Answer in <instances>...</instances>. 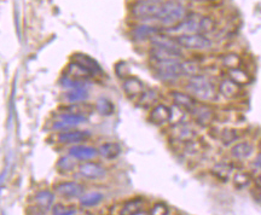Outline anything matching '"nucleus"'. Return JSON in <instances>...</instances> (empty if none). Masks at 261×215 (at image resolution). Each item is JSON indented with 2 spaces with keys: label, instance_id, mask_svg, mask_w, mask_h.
Segmentation results:
<instances>
[{
  "label": "nucleus",
  "instance_id": "f257e3e1",
  "mask_svg": "<svg viewBox=\"0 0 261 215\" xmlns=\"http://www.w3.org/2000/svg\"><path fill=\"white\" fill-rule=\"evenodd\" d=\"M151 69L157 79L161 80L162 82L173 83L184 76L183 67L178 58H166V60L151 58Z\"/></svg>",
  "mask_w": 261,
  "mask_h": 215
},
{
  "label": "nucleus",
  "instance_id": "f03ea898",
  "mask_svg": "<svg viewBox=\"0 0 261 215\" xmlns=\"http://www.w3.org/2000/svg\"><path fill=\"white\" fill-rule=\"evenodd\" d=\"M187 11L185 5L178 0H165L161 2L156 21L162 27L173 28L186 17Z\"/></svg>",
  "mask_w": 261,
  "mask_h": 215
},
{
  "label": "nucleus",
  "instance_id": "7ed1b4c3",
  "mask_svg": "<svg viewBox=\"0 0 261 215\" xmlns=\"http://www.w3.org/2000/svg\"><path fill=\"white\" fill-rule=\"evenodd\" d=\"M186 90L195 99L202 100V102H209L214 99L217 94L214 82L206 75H193L186 82Z\"/></svg>",
  "mask_w": 261,
  "mask_h": 215
},
{
  "label": "nucleus",
  "instance_id": "20e7f679",
  "mask_svg": "<svg viewBox=\"0 0 261 215\" xmlns=\"http://www.w3.org/2000/svg\"><path fill=\"white\" fill-rule=\"evenodd\" d=\"M176 43L181 49L193 50V51H206L213 46L212 40L207 35L201 33H192V34H178L175 36Z\"/></svg>",
  "mask_w": 261,
  "mask_h": 215
},
{
  "label": "nucleus",
  "instance_id": "39448f33",
  "mask_svg": "<svg viewBox=\"0 0 261 215\" xmlns=\"http://www.w3.org/2000/svg\"><path fill=\"white\" fill-rule=\"evenodd\" d=\"M160 6L161 2H147V1H137L132 6V15L138 19H144V21H150L154 19L156 21L157 15H159Z\"/></svg>",
  "mask_w": 261,
  "mask_h": 215
},
{
  "label": "nucleus",
  "instance_id": "423d86ee",
  "mask_svg": "<svg viewBox=\"0 0 261 215\" xmlns=\"http://www.w3.org/2000/svg\"><path fill=\"white\" fill-rule=\"evenodd\" d=\"M151 46L159 47V49L165 50V51L170 52L175 56V57H180L183 55V51H181V47L179 46V44L176 43L175 38H172L170 35L162 34L161 33H157L156 35H154L153 38L150 39Z\"/></svg>",
  "mask_w": 261,
  "mask_h": 215
},
{
  "label": "nucleus",
  "instance_id": "0eeeda50",
  "mask_svg": "<svg viewBox=\"0 0 261 215\" xmlns=\"http://www.w3.org/2000/svg\"><path fill=\"white\" fill-rule=\"evenodd\" d=\"M56 194L66 198H77L83 196L85 192V188L81 184L75 181H62L53 186Z\"/></svg>",
  "mask_w": 261,
  "mask_h": 215
},
{
  "label": "nucleus",
  "instance_id": "6e6552de",
  "mask_svg": "<svg viewBox=\"0 0 261 215\" xmlns=\"http://www.w3.org/2000/svg\"><path fill=\"white\" fill-rule=\"evenodd\" d=\"M79 173L87 180H100L106 177V170L100 164L89 161H85V163L79 166Z\"/></svg>",
  "mask_w": 261,
  "mask_h": 215
},
{
  "label": "nucleus",
  "instance_id": "1a4fd4ad",
  "mask_svg": "<svg viewBox=\"0 0 261 215\" xmlns=\"http://www.w3.org/2000/svg\"><path fill=\"white\" fill-rule=\"evenodd\" d=\"M193 120L201 127H209L215 117L214 109L206 104H197L192 110Z\"/></svg>",
  "mask_w": 261,
  "mask_h": 215
},
{
  "label": "nucleus",
  "instance_id": "9d476101",
  "mask_svg": "<svg viewBox=\"0 0 261 215\" xmlns=\"http://www.w3.org/2000/svg\"><path fill=\"white\" fill-rule=\"evenodd\" d=\"M87 121V117L85 115H80V114H70V113H64L62 114L60 120L55 122L53 128L55 130H61V131H69L72 128L77 127L78 125L83 124V122Z\"/></svg>",
  "mask_w": 261,
  "mask_h": 215
},
{
  "label": "nucleus",
  "instance_id": "9b49d317",
  "mask_svg": "<svg viewBox=\"0 0 261 215\" xmlns=\"http://www.w3.org/2000/svg\"><path fill=\"white\" fill-rule=\"evenodd\" d=\"M172 119V109L165 104H157L151 109L149 121L155 126H164Z\"/></svg>",
  "mask_w": 261,
  "mask_h": 215
},
{
  "label": "nucleus",
  "instance_id": "f8f14e48",
  "mask_svg": "<svg viewBox=\"0 0 261 215\" xmlns=\"http://www.w3.org/2000/svg\"><path fill=\"white\" fill-rule=\"evenodd\" d=\"M171 98H172L174 105L180 108L181 110L187 111V113H192V110L197 105V102L193 98L191 94L185 93L181 91H172L170 93Z\"/></svg>",
  "mask_w": 261,
  "mask_h": 215
},
{
  "label": "nucleus",
  "instance_id": "ddd939ff",
  "mask_svg": "<svg viewBox=\"0 0 261 215\" xmlns=\"http://www.w3.org/2000/svg\"><path fill=\"white\" fill-rule=\"evenodd\" d=\"M122 90L128 98H138L145 90L144 82L137 76H127L123 80Z\"/></svg>",
  "mask_w": 261,
  "mask_h": 215
},
{
  "label": "nucleus",
  "instance_id": "4468645a",
  "mask_svg": "<svg viewBox=\"0 0 261 215\" xmlns=\"http://www.w3.org/2000/svg\"><path fill=\"white\" fill-rule=\"evenodd\" d=\"M72 61L75 63H79L80 66H83L84 68L87 69L93 76L103 74V71L102 68H100L99 63H98L96 60H93L91 56L80 54V52H79V54H74L72 56Z\"/></svg>",
  "mask_w": 261,
  "mask_h": 215
},
{
  "label": "nucleus",
  "instance_id": "2eb2a0df",
  "mask_svg": "<svg viewBox=\"0 0 261 215\" xmlns=\"http://www.w3.org/2000/svg\"><path fill=\"white\" fill-rule=\"evenodd\" d=\"M70 157L80 161H91L98 156V150L88 145H74L69 149Z\"/></svg>",
  "mask_w": 261,
  "mask_h": 215
},
{
  "label": "nucleus",
  "instance_id": "dca6fc26",
  "mask_svg": "<svg viewBox=\"0 0 261 215\" xmlns=\"http://www.w3.org/2000/svg\"><path fill=\"white\" fill-rule=\"evenodd\" d=\"M172 137L179 143L187 144L192 142L196 137V132L186 124H178L172 128Z\"/></svg>",
  "mask_w": 261,
  "mask_h": 215
},
{
  "label": "nucleus",
  "instance_id": "f3484780",
  "mask_svg": "<svg viewBox=\"0 0 261 215\" xmlns=\"http://www.w3.org/2000/svg\"><path fill=\"white\" fill-rule=\"evenodd\" d=\"M157 33H161L159 27L149 26V24H138L131 30V36L134 41L150 40Z\"/></svg>",
  "mask_w": 261,
  "mask_h": 215
},
{
  "label": "nucleus",
  "instance_id": "a211bd4d",
  "mask_svg": "<svg viewBox=\"0 0 261 215\" xmlns=\"http://www.w3.org/2000/svg\"><path fill=\"white\" fill-rule=\"evenodd\" d=\"M91 137L88 132L85 131H63L58 136V142L62 144H78L86 142Z\"/></svg>",
  "mask_w": 261,
  "mask_h": 215
},
{
  "label": "nucleus",
  "instance_id": "6ab92c4d",
  "mask_svg": "<svg viewBox=\"0 0 261 215\" xmlns=\"http://www.w3.org/2000/svg\"><path fill=\"white\" fill-rule=\"evenodd\" d=\"M241 87H242V86L234 82L232 80L225 79L221 81L220 85H219V92H220L221 96L225 97V98L234 99L236 97L240 96Z\"/></svg>",
  "mask_w": 261,
  "mask_h": 215
},
{
  "label": "nucleus",
  "instance_id": "aec40b11",
  "mask_svg": "<svg viewBox=\"0 0 261 215\" xmlns=\"http://www.w3.org/2000/svg\"><path fill=\"white\" fill-rule=\"evenodd\" d=\"M254 152V146L249 142H241L235 144L231 149L232 157L238 161H244L249 158Z\"/></svg>",
  "mask_w": 261,
  "mask_h": 215
},
{
  "label": "nucleus",
  "instance_id": "412c9836",
  "mask_svg": "<svg viewBox=\"0 0 261 215\" xmlns=\"http://www.w3.org/2000/svg\"><path fill=\"white\" fill-rule=\"evenodd\" d=\"M66 75H68V76L72 77V79H75L79 81H86L91 79V77H94L93 75L87 71V69L84 68L83 66H80L79 63L73 62V61L69 63L68 68H67Z\"/></svg>",
  "mask_w": 261,
  "mask_h": 215
},
{
  "label": "nucleus",
  "instance_id": "4be33fe9",
  "mask_svg": "<svg viewBox=\"0 0 261 215\" xmlns=\"http://www.w3.org/2000/svg\"><path fill=\"white\" fill-rule=\"evenodd\" d=\"M232 172H234V166L227 162H218L212 168V174L223 183H226L231 178Z\"/></svg>",
  "mask_w": 261,
  "mask_h": 215
},
{
  "label": "nucleus",
  "instance_id": "5701e85b",
  "mask_svg": "<svg viewBox=\"0 0 261 215\" xmlns=\"http://www.w3.org/2000/svg\"><path fill=\"white\" fill-rule=\"evenodd\" d=\"M145 201L140 197L132 198V200L127 201V202L123 205V207L120 211V214L122 215H136V214H142L143 209H144Z\"/></svg>",
  "mask_w": 261,
  "mask_h": 215
},
{
  "label": "nucleus",
  "instance_id": "b1692460",
  "mask_svg": "<svg viewBox=\"0 0 261 215\" xmlns=\"http://www.w3.org/2000/svg\"><path fill=\"white\" fill-rule=\"evenodd\" d=\"M121 146L120 144L115 143V142H106L103 143L98 149V153L106 160H114V158L119 157L120 153H121Z\"/></svg>",
  "mask_w": 261,
  "mask_h": 215
},
{
  "label": "nucleus",
  "instance_id": "393cba45",
  "mask_svg": "<svg viewBox=\"0 0 261 215\" xmlns=\"http://www.w3.org/2000/svg\"><path fill=\"white\" fill-rule=\"evenodd\" d=\"M157 99H159V94H157L156 90L148 88V90L143 91V93L138 97V105L144 109H148L155 105Z\"/></svg>",
  "mask_w": 261,
  "mask_h": 215
},
{
  "label": "nucleus",
  "instance_id": "a878e982",
  "mask_svg": "<svg viewBox=\"0 0 261 215\" xmlns=\"http://www.w3.org/2000/svg\"><path fill=\"white\" fill-rule=\"evenodd\" d=\"M227 75H229L230 80L238 83L240 86L247 85V83H249L252 81L251 75H249L246 71L241 69L240 67H237V68H234V69H229Z\"/></svg>",
  "mask_w": 261,
  "mask_h": 215
},
{
  "label": "nucleus",
  "instance_id": "bb28decb",
  "mask_svg": "<svg viewBox=\"0 0 261 215\" xmlns=\"http://www.w3.org/2000/svg\"><path fill=\"white\" fill-rule=\"evenodd\" d=\"M36 205L40 207L43 211H47L53 206V201H55V195L49 190H43L39 191L35 196Z\"/></svg>",
  "mask_w": 261,
  "mask_h": 215
},
{
  "label": "nucleus",
  "instance_id": "cd10ccee",
  "mask_svg": "<svg viewBox=\"0 0 261 215\" xmlns=\"http://www.w3.org/2000/svg\"><path fill=\"white\" fill-rule=\"evenodd\" d=\"M96 110L102 116H111L115 113V105L110 99L100 97L96 102Z\"/></svg>",
  "mask_w": 261,
  "mask_h": 215
},
{
  "label": "nucleus",
  "instance_id": "c85d7f7f",
  "mask_svg": "<svg viewBox=\"0 0 261 215\" xmlns=\"http://www.w3.org/2000/svg\"><path fill=\"white\" fill-rule=\"evenodd\" d=\"M103 194H100V192H89V194H86L84 195L83 197H81L80 200V203L83 207H94L97 205H99L100 202L103 201Z\"/></svg>",
  "mask_w": 261,
  "mask_h": 215
},
{
  "label": "nucleus",
  "instance_id": "c756f323",
  "mask_svg": "<svg viewBox=\"0 0 261 215\" xmlns=\"http://www.w3.org/2000/svg\"><path fill=\"white\" fill-rule=\"evenodd\" d=\"M88 97V92L85 87H77L72 88L68 93H67V99L72 103H80L87 99Z\"/></svg>",
  "mask_w": 261,
  "mask_h": 215
},
{
  "label": "nucleus",
  "instance_id": "7c9ffc66",
  "mask_svg": "<svg viewBox=\"0 0 261 215\" xmlns=\"http://www.w3.org/2000/svg\"><path fill=\"white\" fill-rule=\"evenodd\" d=\"M241 63H242L241 57L237 54H234V52H229V54L224 55L223 58H221V64L227 69L237 68V67L241 66Z\"/></svg>",
  "mask_w": 261,
  "mask_h": 215
},
{
  "label": "nucleus",
  "instance_id": "2f4dec72",
  "mask_svg": "<svg viewBox=\"0 0 261 215\" xmlns=\"http://www.w3.org/2000/svg\"><path fill=\"white\" fill-rule=\"evenodd\" d=\"M220 138L224 145L229 146V145L236 143L237 139L240 138V136H238V132L234 130V128H224V130L221 131Z\"/></svg>",
  "mask_w": 261,
  "mask_h": 215
},
{
  "label": "nucleus",
  "instance_id": "473e14b6",
  "mask_svg": "<svg viewBox=\"0 0 261 215\" xmlns=\"http://www.w3.org/2000/svg\"><path fill=\"white\" fill-rule=\"evenodd\" d=\"M234 185L237 189H246L251 185L252 177L247 172H238L234 175Z\"/></svg>",
  "mask_w": 261,
  "mask_h": 215
},
{
  "label": "nucleus",
  "instance_id": "72a5a7b5",
  "mask_svg": "<svg viewBox=\"0 0 261 215\" xmlns=\"http://www.w3.org/2000/svg\"><path fill=\"white\" fill-rule=\"evenodd\" d=\"M181 67H183V74L186 75V76H193V75L200 74V66L195 61L181 62Z\"/></svg>",
  "mask_w": 261,
  "mask_h": 215
},
{
  "label": "nucleus",
  "instance_id": "f704fd0d",
  "mask_svg": "<svg viewBox=\"0 0 261 215\" xmlns=\"http://www.w3.org/2000/svg\"><path fill=\"white\" fill-rule=\"evenodd\" d=\"M75 163L72 158L68 157V156H64V157H61L57 162V169L62 173H68L72 172L74 169Z\"/></svg>",
  "mask_w": 261,
  "mask_h": 215
},
{
  "label": "nucleus",
  "instance_id": "c9c22d12",
  "mask_svg": "<svg viewBox=\"0 0 261 215\" xmlns=\"http://www.w3.org/2000/svg\"><path fill=\"white\" fill-rule=\"evenodd\" d=\"M52 211H53V214H56V215H72V214L78 213L77 209L73 208V207H66L63 205H61V203L53 206Z\"/></svg>",
  "mask_w": 261,
  "mask_h": 215
},
{
  "label": "nucleus",
  "instance_id": "e433bc0d",
  "mask_svg": "<svg viewBox=\"0 0 261 215\" xmlns=\"http://www.w3.org/2000/svg\"><path fill=\"white\" fill-rule=\"evenodd\" d=\"M115 72L119 77L121 79H126L127 76H130V67L126 62H119L115 66Z\"/></svg>",
  "mask_w": 261,
  "mask_h": 215
},
{
  "label": "nucleus",
  "instance_id": "4c0bfd02",
  "mask_svg": "<svg viewBox=\"0 0 261 215\" xmlns=\"http://www.w3.org/2000/svg\"><path fill=\"white\" fill-rule=\"evenodd\" d=\"M151 214H167L168 213V208L165 203L162 202H157L155 206L153 207L150 212Z\"/></svg>",
  "mask_w": 261,
  "mask_h": 215
},
{
  "label": "nucleus",
  "instance_id": "58836bf2",
  "mask_svg": "<svg viewBox=\"0 0 261 215\" xmlns=\"http://www.w3.org/2000/svg\"><path fill=\"white\" fill-rule=\"evenodd\" d=\"M254 185L255 188H257L258 192H261V174L258 175V177L254 179Z\"/></svg>",
  "mask_w": 261,
  "mask_h": 215
},
{
  "label": "nucleus",
  "instance_id": "ea45409f",
  "mask_svg": "<svg viewBox=\"0 0 261 215\" xmlns=\"http://www.w3.org/2000/svg\"><path fill=\"white\" fill-rule=\"evenodd\" d=\"M254 166L257 167V168L261 169V151L258 153V156L255 157V161H254Z\"/></svg>",
  "mask_w": 261,
  "mask_h": 215
},
{
  "label": "nucleus",
  "instance_id": "a19ab883",
  "mask_svg": "<svg viewBox=\"0 0 261 215\" xmlns=\"http://www.w3.org/2000/svg\"><path fill=\"white\" fill-rule=\"evenodd\" d=\"M134 1H147V2H162L165 0H134Z\"/></svg>",
  "mask_w": 261,
  "mask_h": 215
},
{
  "label": "nucleus",
  "instance_id": "79ce46f5",
  "mask_svg": "<svg viewBox=\"0 0 261 215\" xmlns=\"http://www.w3.org/2000/svg\"><path fill=\"white\" fill-rule=\"evenodd\" d=\"M191 1H197V2H202V1H208V0H191Z\"/></svg>",
  "mask_w": 261,
  "mask_h": 215
}]
</instances>
